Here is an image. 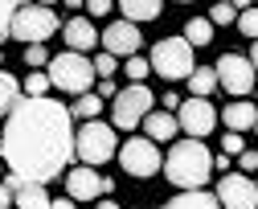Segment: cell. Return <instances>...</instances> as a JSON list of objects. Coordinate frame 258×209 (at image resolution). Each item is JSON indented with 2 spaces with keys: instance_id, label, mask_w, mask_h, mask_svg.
Here are the masks:
<instances>
[{
  "instance_id": "cell-1",
  "label": "cell",
  "mask_w": 258,
  "mask_h": 209,
  "mask_svg": "<svg viewBox=\"0 0 258 209\" xmlns=\"http://www.w3.org/2000/svg\"><path fill=\"white\" fill-rule=\"evenodd\" d=\"M0 156L21 181H53L66 177L74 156V115L57 98H17L9 111L5 135H0Z\"/></svg>"
},
{
  "instance_id": "cell-2",
  "label": "cell",
  "mask_w": 258,
  "mask_h": 209,
  "mask_svg": "<svg viewBox=\"0 0 258 209\" xmlns=\"http://www.w3.org/2000/svg\"><path fill=\"white\" fill-rule=\"evenodd\" d=\"M164 177L176 189H205V181L213 177V156L201 139H176L172 152L164 156Z\"/></svg>"
},
{
  "instance_id": "cell-3",
  "label": "cell",
  "mask_w": 258,
  "mask_h": 209,
  "mask_svg": "<svg viewBox=\"0 0 258 209\" xmlns=\"http://www.w3.org/2000/svg\"><path fill=\"white\" fill-rule=\"evenodd\" d=\"M45 74H49V86H57V90H66V94H86L90 86H94V62L86 58V54H74V49H66V54H53L49 58V66H45Z\"/></svg>"
},
{
  "instance_id": "cell-4",
  "label": "cell",
  "mask_w": 258,
  "mask_h": 209,
  "mask_svg": "<svg viewBox=\"0 0 258 209\" xmlns=\"http://www.w3.org/2000/svg\"><path fill=\"white\" fill-rule=\"evenodd\" d=\"M115 152H119V135H115L111 123H103V119H86V123L74 131V156H78L82 164L99 168V164H107Z\"/></svg>"
},
{
  "instance_id": "cell-5",
  "label": "cell",
  "mask_w": 258,
  "mask_h": 209,
  "mask_svg": "<svg viewBox=\"0 0 258 209\" xmlns=\"http://www.w3.org/2000/svg\"><path fill=\"white\" fill-rule=\"evenodd\" d=\"M152 102H156V94H152L144 82L123 86V90L111 98V127H115V131H136V127L144 123V115L152 111Z\"/></svg>"
},
{
  "instance_id": "cell-6",
  "label": "cell",
  "mask_w": 258,
  "mask_h": 209,
  "mask_svg": "<svg viewBox=\"0 0 258 209\" xmlns=\"http://www.w3.org/2000/svg\"><path fill=\"white\" fill-rule=\"evenodd\" d=\"M148 62H152V74H160L164 82H180L192 74V45L184 37H160Z\"/></svg>"
},
{
  "instance_id": "cell-7",
  "label": "cell",
  "mask_w": 258,
  "mask_h": 209,
  "mask_svg": "<svg viewBox=\"0 0 258 209\" xmlns=\"http://www.w3.org/2000/svg\"><path fill=\"white\" fill-rule=\"evenodd\" d=\"M57 29H61V21H57L53 9H45V5H21V9L13 13V25H9V33H13L17 41H25V45L49 41Z\"/></svg>"
},
{
  "instance_id": "cell-8",
  "label": "cell",
  "mask_w": 258,
  "mask_h": 209,
  "mask_svg": "<svg viewBox=\"0 0 258 209\" xmlns=\"http://www.w3.org/2000/svg\"><path fill=\"white\" fill-rule=\"evenodd\" d=\"M115 156H119L123 172H132V177H140V181H148V177H156V172H160V148L152 144L148 135H132V139H123Z\"/></svg>"
},
{
  "instance_id": "cell-9",
  "label": "cell",
  "mask_w": 258,
  "mask_h": 209,
  "mask_svg": "<svg viewBox=\"0 0 258 209\" xmlns=\"http://www.w3.org/2000/svg\"><path fill=\"white\" fill-rule=\"evenodd\" d=\"M213 70H217V86H225L234 98H246V94L254 90V66H250V58H242V54H221Z\"/></svg>"
},
{
  "instance_id": "cell-10",
  "label": "cell",
  "mask_w": 258,
  "mask_h": 209,
  "mask_svg": "<svg viewBox=\"0 0 258 209\" xmlns=\"http://www.w3.org/2000/svg\"><path fill=\"white\" fill-rule=\"evenodd\" d=\"M176 123H180V131H184L188 139H205V135L217 127V107H213L209 98H197V94H192L188 102H180Z\"/></svg>"
},
{
  "instance_id": "cell-11",
  "label": "cell",
  "mask_w": 258,
  "mask_h": 209,
  "mask_svg": "<svg viewBox=\"0 0 258 209\" xmlns=\"http://www.w3.org/2000/svg\"><path fill=\"white\" fill-rule=\"evenodd\" d=\"M217 201L221 209H258V185L246 172H225L217 181Z\"/></svg>"
},
{
  "instance_id": "cell-12",
  "label": "cell",
  "mask_w": 258,
  "mask_h": 209,
  "mask_svg": "<svg viewBox=\"0 0 258 209\" xmlns=\"http://www.w3.org/2000/svg\"><path fill=\"white\" fill-rule=\"evenodd\" d=\"M140 25H132V21H115V25H107L103 29V37H99V45L107 49V54H115V58H132L136 49H140Z\"/></svg>"
},
{
  "instance_id": "cell-13",
  "label": "cell",
  "mask_w": 258,
  "mask_h": 209,
  "mask_svg": "<svg viewBox=\"0 0 258 209\" xmlns=\"http://www.w3.org/2000/svg\"><path fill=\"white\" fill-rule=\"evenodd\" d=\"M66 193H70L74 201H99V193H103V177H99L90 164L66 168Z\"/></svg>"
},
{
  "instance_id": "cell-14",
  "label": "cell",
  "mask_w": 258,
  "mask_h": 209,
  "mask_svg": "<svg viewBox=\"0 0 258 209\" xmlns=\"http://www.w3.org/2000/svg\"><path fill=\"white\" fill-rule=\"evenodd\" d=\"M9 189H13V209H49V193L41 181H21L17 172H9Z\"/></svg>"
},
{
  "instance_id": "cell-15",
  "label": "cell",
  "mask_w": 258,
  "mask_h": 209,
  "mask_svg": "<svg viewBox=\"0 0 258 209\" xmlns=\"http://www.w3.org/2000/svg\"><path fill=\"white\" fill-rule=\"evenodd\" d=\"M61 37H66V49L74 54H90L94 45H99V29L90 25V17H74L61 25Z\"/></svg>"
},
{
  "instance_id": "cell-16",
  "label": "cell",
  "mask_w": 258,
  "mask_h": 209,
  "mask_svg": "<svg viewBox=\"0 0 258 209\" xmlns=\"http://www.w3.org/2000/svg\"><path fill=\"white\" fill-rule=\"evenodd\" d=\"M217 119L225 123V131H250V127L258 123V107H254V102H246V98H234L230 107H221Z\"/></svg>"
},
{
  "instance_id": "cell-17",
  "label": "cell",
  "mask_w": 258,
  "mask_h": 209,
  "mask_svg": "<svg viewBox=\"0 0 258 209\" xmlns=\"http://www.w3.org/2000/svg\"><path fill=\"white\" fill-rule=\"evenodd\" d=\"M176 131H180V123L168 111H148L144 115V135L152 139V144H160V139H176Z\"/></svg>"
},
{
  "instance_id": "cell-18",
  "label": "cell",
  "mask_w": 258,
  "mask_h": 209,
  "mask_svg": "<svg viewBox=\"0 0 258 209\" xmlns=\"http://www.w3.org/2000/svg\"><path fill=\"white\" fill-rule=\"evenodd\" d=\"M115 9L123 13V21H132V25H144V21H156V17H160L164 0H115Z\"/></svg>"
},
{
  "instance_id": "cell-19",
  "label": "cell",
  "mask_w": 258,
  "mask_h": 209,
  "mask_svg": "<svg viewBox=\"0 0 258 209\" xmlns=\"http://www.w3.org/2000/svg\"><path fill=\"white\" fill-rule=\"evenodd\" d=\"M164 209H221L217 193H205V189H180Z\"/></svg>"
},
{
  "instance_id": "cell-20",
  "label": "cell",
  "mask_w": 258,
  "mask_h": 209,
  "mask_svg": "<svg viewBox=\"0 0 258 209\" xmlns=\"http://www.w3.org/2000/svg\"><path fill=\"white\" fill-rule=\"evenodd\" d=\"M188 90L197 94V98H209L217 90V70L213 66H192V74H188Z\"/></svg>"
},
{
  "instance_id": "cell-21",
  "label": "cell",
  "mask_w": 258,
  "mask_h": 209,
  "mask_svg": "<svg viewBox=\"0 0 258 209\" xmlns=\"http://www.w3.org/2000/svg\"><path fill=\"white\" fill-rule=\"evenodd\" d=\"M213 29H217V25H213L209 17H192V21L184 25V41H188V45H209V41H213Z\"/></svg>"
},
{
  "instance_id": "cell-22",
  "label": "cell",
  "mask_w": 258,
  "mask_h": 209,
  "mask_svg": "<svg viewBox=\"0 0 258 209\" xmlns=\"http://www.w3.org/2000/svg\"><path fill=\"white\" fill-rule=\"evenodd\" d=\"M99 111H103V98H99V94H90V90L78 94V98H74V107H70V115H78L82 123H86V119H99Z\"/></svg>"
},
{
  "instance_id": "cell-23",
  "label": "cell",
  "mask_w": 258,
  "mask_h": 209,
  "mask_svg": "<svg viewBox=\"0 0 258 209\" xmlns=\"http://www.w3.org/2000/svg\"><path fill=\"white\" fill-rule=\"evenodd\" d=\"M17 94H21V82L0 70V115H9V111L17 107Z\"/></svg>"
},
{
  "instance_id": "cell-24",
  "label": "cell",
  "mask_w": 258,
  "mask_h": 209,
  "mask_svg": "<svg viewBox=\"0 0 258 209\" xmlns=\"http://www.w3.org/2000/svg\"><path fill=\"white\" fill-rule=\"evenodd\" d=\"M21 90H25L29 98H45V94H49V74H37V70H33V74L21 82Z\"/></svg>"
},
{
  "instance_id": "cell-25",
  "label": "cell",
  "mask_w": 258,
  "mask_h": 209,
  "mask_svg": "<svg viewBox=\"0 0 258 209\" xmlns=\"http://www.w3.org/2000/svg\"><path fill=\"white\" fill-rule=\"evenodd\" d=\"M123 74L132 78V82H144V78L152 74V62H148V58H140V54H132V58H127V70H123Z\"/></svg>"
},
{
  "instance_id": "cell-26",
  "label": "cell",
  "mask_w": 258,
  "mask_h": 209,
  "mask_svg": "<svg viewBox=\"0 0 258 209\" xmlns=\"http://www.w3.org/2000/svg\"><path fill=\"white\" fill-rule=\"evenodd\" d=\"M25 66H29V70H41V66H49V54H45V45H41V41L25 45Z\"/></svg>"
},
{
  "instance_id": "cell-27",
  "label": "cell",
  "mask_w": 258,
  "mask_h": 209,
  "mask_svg": "<svg viewBox=\"0 0 258 209\" xmlns=\"http://www.w3.org/2000/svg\"><path fill=\"white\" fill-rule=\"evenodd\" d=\"M238 29L246 33L250 41H258V9H242L238 13Z\"/></svg>"
},
{
  "instance_id": "cell-28",
  "label": "cell",
  "mask_w": 258,
  "mask_h": 209,
  "mask_svg": "<svg viewBox=\"0 0 258 209\" xmlns=\"http://www.w3.org/2000/svg\"><path fill=\"white\" fill-rule=\"evenodd\" d=\"M115 70H119V58H115V54H107V49L94 54V74H99V78H111Z\"/></svg>"
},
{
  "instance_id": "cell-29",
  "label": "cell",
  "mask_w": 258,
  "mask_h": 209,
  "mask_svg": "<svg viewBox=\"0 0 258 209\" xmlns=\"http://www.w3.org/2000/svg\"><path fill=\"white\" fill-rule=\"evenodd\" d=\"M221 152H225V156H242V152H246V139H242V131H225V139H221Z\"/></svg>"
},
{
  "instance_id": "cell-30",
  "label": "cell",
  "mask_w": 258,
  "mask_h": 209,
  "mask_svg": "<svg viewBox=\"0 0 258 209\" xmlns=\"http://www.w3.org/2000/svg\"><path fill=\"white\" fill-rule=\"evenodd\" d=\"M234 17H238V9L230 5V0H221V5H213V13H209V21H213V25H230Z\"/></svg>"
},
{
  "instance_id": "cell-31",
  "label": "cell",
  "mask_w": 258,
  "mask_h": 209,
  "mask_svg": "<svg viewBox=\"0 0 258 209\" xmlns=\"http://www.w3.org/2000/svg\"><path fill=\"white\" fill-rule=\"evenodd\" d=\"M13 13H17V0H0V37L9 33V25H13Z\"/></svg>"
},
{
  "instance_id": "cell-32",
  "label": "cell",
  "mask_w": 258,
  "mask_h": 209,
  "mask_svg": "<svg viewBox=\"0 0 258 209\" xmlns=\"http://www.w3.org/2000/svg\"><path fill=\"white\" fill-rule=\"evenodd\" d=\"M90 17H107L111 9H115V0H86V5H82Z\"/></svg>"
},
{
  "instance_id": "cell-33",
  "label": "cell",
  "mask_w": 258,
  "mask_h": 209,
  "mask_svg": "<svg viewBox=\"0 0 258 209\" xmlns=\"http://www.w3.org/2000/svg\"><path fill=\"white\" fill-rule=\"evenodd\" d=\"M238 168H242V172H254V168H258V152H254V148H246V152L238 156Z\"/></svg>"
},
{
  "instance_id": "cell-34",
  "label": "cell",
  "mask_w": 258,
  "mask_h": 209,
  "mask_svg": "<svg viewBox=\"0 0 258 209\" xmlns=\"http://www.w3.org/2000/svg\"><path fill=\"white\" fill-rule=\"evenodd\" d=\"M115 94H119V86L111 78H99V98H115Z\"/></svg>"
},
{
  "instance_id": "cell-35",
  "label": "cell",
  "mask_w": 258,
  "mask_h": 209,
  "mask_svg": "<svg viewBox=\"0 0 258 209\" xmlns=\"http://www.w3.org/2000/svg\"><path fill=\"white\" fill-rule=\"evenodd\" d=\"M49 209H78V201L74 197H57V201L49 197Z\"/></svg>"
},
{
  "instance_id": "cell-36",
  "label": "cell",
  "mask_w": 258,
  "mask_h": 209,
  "mask_svg": "<svg viewBox=\"0 0 258 209\" xmlns=\"http://www.w3.org/2000/svg\"><path fill=\"white\" fill-rule=\"evenodd\" d=\"M5 205H13V189H9V185H0V209H5Z\"/></svg>"
},
{
  "instance_id": "cell-37",
  "label": "cell",
  "mask_w": 258,
  "mask_h": 209,
  "mask_svg": "<svg viewBox=\"0 0 258 209\" xmlns=\"http://www.w3.org/2000/svg\"><path fill=\"white\" fill-rule=\"evenodd\" d=\"M213 172H230V156H217L213 160Z\"/></svg>"
},
{
  "instance_id": "cell-38",
  "label": "cell",
  "mask_w": 258,
  "mask_h": 209,
  "mask_svg": "<svg viewBox=\"0 0 258 209\" xmlns=\"http://www.w3.org/2000/svg\"><path fill=\"white\" fill-rule=\"evenodd\" d=\"M250 66L258 70V41H250Z\"/></svg>"
},
{
  "instance_id": "cell-39",
  "label": "cell",
  "mask_w": 258,
  "mask_h": 209,
  "mask_svg": "<svg viewBox=\"0 0 258 209\" xmlns=\"http://www.w3.org/2000/svg\"><path fill=\"white\" fill-rule=\"evenodd\" d=\"M94 209H119V205H115V201L107 197V201H99V205H94Z\"/></svg>"
},
{
  "instance_id": "cell-40",
  "label": "cell",
  "mask_w": 258,
  "mask_h": 209,
  "mask_svg": "<svg viewBox=\"0 0 258 209\" xmlns=\"http://www.w3.org/2000/svg\"><path fill=\"white\" fill-rule=\"evenodd\" d=\"M230 5H234V9H250V0H230Z\"/></svg>"
},
{
  "instance_id": "cell-41",
  "label": "cell",
  "mask_w": 258,
  "mask_h": 209,
  "mask_svg": "<svg viewBox=\"0 0 258 209\" xmlns=\"http://www.w3.org/2000/svg\"><path fill=\"white\" fill-rule=\"evenodd\" d=\"M66 5H70V9H82V5H86V0H66Z\"/></svg>"
},
{
  "instance_id": "cell-42",
  "label": "cell",
  "mask_w": 258,
  "mask_h": 209,
  "mask_svg": "<svg viewBox=\"0 0 258 209\" xmlns=\"http://www.w3.org/2000/svg\"><path fill=\"white\" fill-rule=\"evenodd\" d=\"M37 5H45V9H49V5H57V0H37Z\"/></svg>"
},
{
  "instance_id": "cell-43",
  "label": "cell",
  "mask_w": 258,
  "mask_h": 209,
  "mask_svg": "<svg viewBox=\"0 0 258 209\" xmlns=\"http://www.w3.org/2000/svg\"><path fill=\"white\" fill-rule=\"evenodd\" d=\"M21 5H29V0H17V9H21Z\"/></svg>"
},
{
  "instance_id": "cell-44",
  "label": "cell",
  "mask_w": 258,
  "mask_h": 209,
  "mask_svg": "<svg viewBox=\"0 0 258 209\" xmlns=\"http://www.w3.org/2000/svg\"><path fill=\"white\" fill-rule=\"evenodd\" d=\"M0 66H5V54H0Z\"/></svg>"
},
{
  "instance_id": "cell-45",
  "label": "cell",
  "mask_w": 258,
  "mask_h": 209,
  "mask_svg": "<svg viewBox=\"0 0 258 209\" xmlns=\"http://www.w3.org/2000/svg\"><path fill=\"white\" fill-rule=\"evenodd\" d=\"M254 131H258V123H254Z\"/></svg>"
},
{
  "instance_id": "cell-46",
  "label": "cell",
  "mask_w": 258,
  "mask_h": 209,
  "mask_svg": "<svg viewBox=\"0 0 258 209\" xmlns=\"http://www.w3.org/2000/svg\"><path fill=\"white\" fill-rule=\"evenodd\" d=\"M5 209H13V205H5Z\"/></svg>"
}]
</instances>
